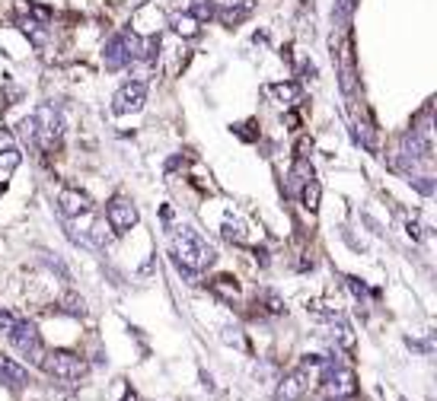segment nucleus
I'll return each instance as SVG.
<instances>
[{
    "label": "nucleus",
    "instance_id": "27",
    "mask_svg": "<svg viewBox=\"0 0 437 401\" xmlns=\"http://www.w3.org/2000/svg\"><path fill=\"white\" fill-rule=\"evenodd\" d=\"M10 146H13V134H10L7 127H0V153L10 150Z\"/></svg>",
    "mask_w": 437,
    "mask_h": 401
},
{
    "label": "nucleus",
    "instance_id": "21",
    "mask_svg": "<svg viewBox=\"0 0 437 401\" xmlns=\"http://www.w3.org/2000/svg\"><path fill=\"white\" fill-rule=\"evenodd\" d=\"M61 312H67V315H84L86 312L84 296H77V293H64V296H61Z\"/></svg>",
    "mask_w": 437,
    "mask_h": 401
},
{
    "label": "nucleus",
    "instance_id": "15",
    "mask_svg": "<svg viewBox=\"0 0 437 401\" xmlns=\"http://www.w3.org/2000/svg\"><path fill=\"white\" fill-rule=\"evenodd\" d=\"M307 182H313V165H310V159H297V163L290 165L288 188H290V191H300Z\"/></svg>",
    "mask_w": 437,
    "mask_h": 401
},
{
    "label": "nucleus",
    "instance_id": "2",
    "mask_svg": "<svg viewBox=\"0 0 437 401\" xmlns=\"http://www.w3.org/2000/svg\"><path fill=\"white\" fill-rule=\"evenodd\" d=\"M52 379H61V382H77L86 376V360L74 350H48L39 363Z\"/></svg>",
    "mask_w": 437,
    "mask_h": 401
},
{
    "label": "nucleus",
    "instance_id": "11",
    "mask_svg": "<svg viewBox=\"0 0 437 401\" xmlns=\"http://www.w3.org/2000/svg\"><path fill=\"white\" fill-rule=\"evenodd\" d=\"M58 210L67 216V220H74V216H80V214L90 210V197H86L80 188H64L58 194Z\"/></svg>",
    "mask_w": 437,
    "mask_h": 401
},
{
    "label": "nucleus",
    "instance_id": "28",
    "mask_svg": "<svg viewBox=\"0 0 437 401\" xmlns=\"http://www.w3.org/2000/svg\"><path fill=\"white\" fill-rule=\"evenodd\" d=\"M13 322H16V318L10 315L7 309H0V331H10V328H13Z\"/></svg>",
    "mask_w": 437,
    "mask_h": 401
},
{
    "label": "nucleus",
    "instance_id": "17",
    "mask_svg": "<svg viewBox=\"0 0 437 401\" xmlns=\"http://www.w3.org/2000/svg\"><path fill=\"white\" fill-rule=\"evenodd\" d=\"M332 337H339V344L345 350H354V331L345 318H332Z\"/></svg>",
    "mask_w": 437,
    "mask_h": 401
},
{
    "label": "nucleus",
    "instance_id": "14",
    "mask_svg": "<svg viewBox=\"0 0 437 401\" xmlns=\"http://www.w3.org/2000/svg\"><path fill=\"white\" fill-rule=\"evenodd\" d=\"M112 242H115V229L106 223V216H99V220L90 226V245L93 248H109Z\"/></svg>",
    "mask_w": 437,
    "mask_h": 401
},
{
    "label": "nucleus",
    "instance_id": "10",
    "mask_svg": "<svg viewBox=\"0 0 437 401\" xmlns=\"http://www.w3.org/2000/svg\"><path fill=\"white\" fill-rule=\"evenodd\" d=\"M252 13H256V0H230L227 6H217L214 19H217L220 25H227V29H233V25H239L243 19H249Z\"/></svg>",
    "mask_w": 437,
    "mask_h": 401
},
{
    "label": "nucleus",
    "instance_id": "5",
    "mask_svg": "<svg viewBox=\"0 0 437 401\" xmlns=\"http://www.w3.org/2000/svg\"><path fill=\"white\" fill-rule=\"evenodd\" d=\"M144 102H147V83L131 80L112 95V112L115 115H135L144 108Z\"/></svg>",
    "mask_w": 437,
    "mask_h": 401
},
{
    "label": "nucleus",
    "instance_id": "30",
    "mask_svg": "<svg viewBox=\"0 0 437 401\" xmlns=\"http://www.w3.org/2000/svg\"><path fill=\"white\" fill-rule=\"evenodd\" d=\"M122 401H137V395H135V392H128V395H125Z\"/></svg>",
    "mask_w": 437,
    "mask_h": 401
},
{
    "label": "nucleus",
    "instance_id": "29",
    "mask_svg": "<svg viewBox=\"0 0 437 401\" xmlns=\"http://www.w3.org/2000/svg\"><path fill=\"white\" fill-rule=\"evenodd\" d=\"M265 299H268V309H271V312H284L281 299H278V296H275V293H265Z\"/></svg>",
    "mask_w": 437,
    "mask_h": 401
},
{
    "label": "nucleus",
    "instance_id": "13",
    "mask_svg": "<svg viewBox=\"0 0 437 401\" xmlns=\"http://www.w3.org/2000/svg\"><path fill=\"white\" fill-rule=\"evenodd\" d=\"M265 95H275L278 102H284V105H294V102H300V86L297 83H268L265 86Z\"/></svg>",
    "mask_w": 437,
    "mask_h": 401
},
{
    "label": "nucleus",
    "instance_id": "12",
    "mask_svg": "<svg viewBox=\"0 0 437 401\" xmlns=\"http://www.w3.org/2000/svg\"><path fill=\"white\" fill-rule=\"evenodd\" d=\"M0 382L10 388H26L29 382H33V376H29L26 366H20L16 360H10V356H0Z\"/></svg>",
    "mask_w": 437,
    "mask_h": 401
},
{
    "label": "nucleus",
    "instance_id": "9",
    "mask_svg": "<svg viewBox=\"0 0 437 401\" xmlns=\"http://www.w3.org/2000/svg\"><path fill=\"white\" fill-rule=\"evenodd\" d=\"M103 64H106V70H122V67H128L131 64V51H128V38H125V32H118V35H112L109 42H106Z\"/></svg>",
    "mask_w": 437,
    "mask_h": 401
},
{
    "label": "nucleus",
    "instance_id": "18",
    "mask_svg": "<svg viewBox=\"0 0 437 401\" xmlns=\"http://www.w3.org/2000/svg\"><path fill=\"white\" fill-rule=\"evenodd\" d=\"M211 290L217 293V296H224V299H237L239 296V284L233 277H227V274H224V277H214L211 280Z\"/></svg>",
    "mask_w": 437,
    "mask_h": 401
},
{
    "label": "nucleus",
    "instance_id": "19",
    "mask_svg": "<svg viewBox=\"0 0 437 401\" xmlns=\"http://www.w3.org/2000/svg\"><path fill=\"white\" fill-rule=\"evenodd\" d=\"M20 29H23V32H26V35H29V38H33V45H35V48H42V45H45L48 32H45V29H42V23H35V19H33V16H29V19H26V16H23V19H20Z\"/></svg>",
    "mask_w": 437,
    "mask_h": 401
},
{
    "label": "nucleus",
    "instance_id": "8",
    "mask_svg": "<svg viewBox=\"0 0 437 401\" xmlns=\"http://www.w3.org/2000/svg\"><path fill=\"white\" fill-rule=\"evenodd\" d=\"M307 392H310V373L300 366V369L288 373L281 382H278L275 398H278V401H300Z\"/></svg>",
    "mask_w": 437,
    "mask_h": 401
},
{
    "label": "nucleus",
    "instance_id": "6",
    "mask_svg": "<svg viewBox=\"0 0 437 401\" xmlns=\"http://www.w3.org/2000/svg\"><path fill=\"white\" fill-rule=\"evenodd\" d=\"M106 223L115 229V236L128 233L131 226H137V207L125 197H112L109 207H106Z\"/></svg>",
    "mask_w": 437,
    "mask_h": 401
},
{
    "label": "nucleus",
    "instance_id": "1",
    "mask_svg": "<svg viewBox=\"0 0 437 401\" xmlns=\"http://www.w3.org/2000/svg\"><path fill=\"white\" fill-rule=\"evenodd\" d=\"M214 258H217V252H214L205 236H198L195 229L182 226L179 233L173 236V261L176 265L188 267V271H205V267L214 265Z\"/></svg>",
    "mask_w": 437,
    "mask_h": 401
},
{
    "label": "nucleus",
    "instance_id": "3",
    "mask_svg": "<svg viewBox=\"0 0 437 401\" xmlns=\"http://www.w3.org/2000/svg\"><path fill=\"white\" fill-rule=\"evenodd\" d=\"M33 121H35V144L39 146H55L64 131V121H61V112L52 105V102H42L39 108L33 112Z\"/></svg>",
    "mask_w": 437,
    "mask_h": 401
},
{
    "label": "nucleus",
    "instance_id": "7",
    "mask_svg": "<svg viewBox=\"0 0 437 401\" xmlns=\"http://www.w3.org/2000/svg\"><path fill=\"white\" fill-rule=\"evenodd\" d=\"M322 382H326L329 388H332V395L335 398H351L354 395V373L351 369H341V366H332V363H326L322 360Z\"/></svg>",
    "mask_w": 437,
    "mask_h": 401
},
{
    "label": "nucleus",
    "instance_id": "26",
    "mask_svg": "<svg viewBox=\"0 0 437 401\" xmlns=\"http://www.w3.org/2000/svg\"><path fill=\"white\" fill-rule=\"evenodd\" d=\"M345 280H348V290H351V293H354V296H358V299H364L367 286H364V284H361V280H358V277H345Z\"/></svg>",
    "mask_w": 437,
    "mask_h": 401
},
{
    "label": "nucleus",
    "instance_id": "20",
    "mask_svg": "<svg viewBox=\"0 0 437 401\" xmlns=\"http://www.w3.org/2000/svg\"><path fill=\"white\" fill-rule=\"evenodd\" d=\"M319 194H322V188H319V182H307L300 188V197H303V207L307 210H319Z\"/></svg>",
    "mask_w": 437,
    "mask_h": 401
},
{
    "label": "nucleus",
    "instance_id": "25",
    "mask_svg": "<svg viewBox=\"0 0 437 401\" xmlns=\"http://www.w3.org/2000/svg\"><path fill=\"white\" fill-rule=\"evenodd\" d=\"M20 134L29 140V144H35V121H33V115L20 121Z\"/></svg>",
    "mask_w": 437,
    "mask_h": 401
},
{
    "label": "nucleus",
    "instance_id": "4",
    "mask_svg": "<svg viewBox=\"0 0 437 401\" xmlns=\"http://www.w3.org/2000/svg\"><path fill=\"white\" fill-rule=\"evenodd\" d=\"M10 344H13L16 350H20L23 356H29L33 363H42V356H45V347H42V337H39V328H35L33 322H26V318H16L13 328L7 331Z\"/></svg>",
    "mask_w": 437,
    "mask_h": 401
},
{
    "label": "nucleus",
    "instance_id": "23",
    "mask_svg": "<svg viewBox=\"0 0 437 401\" xmlns=\"http://www.w3.org/2000/svg\"><path fill=\"white\" fill-rule=\"evenodd\" d=\"M214 13H217V6H214L211 0H195L192 16L198 19V23H205V19H214Z\"/></svg>",
    "mask_w": 437,
    "mask_h": 401
},
{
    "label": "nucleus",
    "instance_id": "24",
    "mask_svg": "<svg viewBox=\"0 0 437 401\" xmlns=\"http://www.w3.org/2000/svg\"><path fill=\"white\" fill-rule=\"evenodd\" d=\"M224 236L230 242H243V223H239V220H227L224 223Z\"/></svg>",
    "mask_w": 437,
    "mask_h": 401
},
{
    "label": "nucleus",
    "instance_id": "16",
    "mask_svg": "<svg viewBox=\"0 0 437 401\" xmlns=\"http://www.w3.org/2000/svg\"><path fill=\"white\" fill-rule=\"evenodd\" d=\"M169 23H173L176 35H182V38H198V32H201V23L192 16V13H176Z\"/></svg>",
    "mask_w": 437,
    "mask_h": 401
},
{
    "label": "nucleus",
    "instance_id": "22",
    "mask_svg": "<svg viewBox=\"0 0 437 401\" xmlns=\"http://www.w3.org/2000/svg\"><path fill=\"white\" fill-rule=\"evenodd\" d=\"M20 163H23V153L20 150H13V146H10V150H4V153H0V175L7 178Z\"/></svg>",
    "mask_w": 437,
    "mask_h": 401
}]
</instances>
